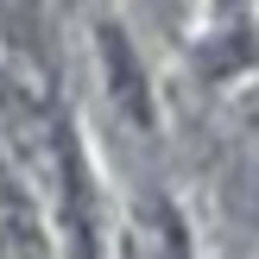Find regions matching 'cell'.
<instances>
[{
	"label": "cell",
	"instance_id": "6da1fadb",
	"mask_svg": "<svg viewBox=\"0 0 259 259\" xmlns=\"http://www.w3.org/2000/svg\"><path fill=\"white\" fill-rule=\"evenodd\" d=\"M95 45H101V63H108V89H114V101H120L139 126H152V82H146V70H139V51L126 45V32H120V25H101Z\"/></svg>",
	"mask_w": 259,
	"mask_h": 259
},
{
	"label": "cell",
	"instance_id": "7a4b0ae2",
	"mask_svg": "<svg viewBox=\"0 0 259 259\" xmlns=\"http://www.w3.org/2000/svg\"><path fill=\"white\" fill-rule=\"evenodd\" d=\"M0 259H45V234L32 222V202H19V184L0 164Z\"/></svg>",
	"mask_w": 259,
	"mask_h": 259
},
{
	"label": "cell",
	"instance_id": "3957f363",
	"mask_svg": "<svg viewBox=\"0 0 259 259\" xmlns=\"http://www.w3.org/2000/svg\"><path fill=\"white\" fill-rule=\"evenodd\" d=\"M139 259H184V228L158 196L139 209Z\"/></svg>",
	"mask_w": 259,
	"mask_h": 259
},
{
	"label": "cell",
	"instance_id": "277c9868",
	"mask_svg": "<svg viewBox=\"0 0 259 259\" xmlns=\"http://www.w3.org/2000/svg\"><path fill=\"white\" fill-rule=\"evenodd\" d=\"M234 196L247 209V222L259 228V120L240 133V164H234Z\"/></svg>",
	"mask_w": 259,
	"mask_h": 259
},
{
	"label": "cell",
	"instance_id": "5b68a950",
	"mask_svg": "<svg viewBox=\"0 0 259 259\" xmlns=\"http://www.w3.org/2000/svg\"><path fill=\"white\" fill-rule=\"evenodd\" d=\"M222 7H247V0H222Z\"/></svg>",
	"mask_w": 259,
	"mask_h": 259
}]
</instances>
